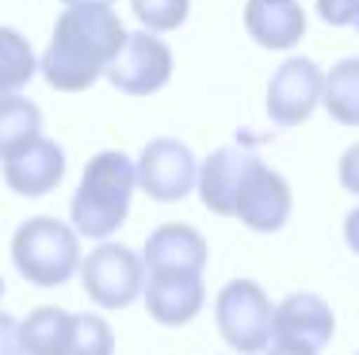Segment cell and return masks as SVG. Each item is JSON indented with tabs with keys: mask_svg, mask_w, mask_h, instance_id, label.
<instances>
[{
	"mask_svg": "<svg viewBox=\"0 0 359 355\" xmlns=\"http://www.w3.org/2000/svg\"><path fill=\"white\" fill-rule=\"evenodd\" d=\"M130 31L111 4H65L50 46L39 62L42 81L54 92H84L111 69Z\"/></svg>",
	"mask_w": 359,
	"mask_h": 355,
	"instance_id": "obj_1",
	"label": "cell"
},
{
	"mask_svg": "<svg viewBox=\"0 0 359 355\" xmlns=\"http://www.w3.org/2000/svg\"><path fill=\"white\" fill-rule=\"evenodd\" d=\"M134 191H138V165L123 149L96 153L84 165V176L69 202L73 230L88 241H111L130 218Z\"/></svg>",
	"mask_w": 359,
	"mask_h": 355,
	"instance_id": "obj_2",
	"label": "cell"
},
{
	"mask_svg": "<svg viewBox=\"0 0 359 355\" xmlns=\"http://www.w3.org/2000/svg\"><path fill=\"white\" fill-rule=\"evenodd\" d=\"M81 233L62 218H27L12 237V264L31 286H62L81 275Z\"/></svg>",
	"mask_w": 359,
	"mask_h": 355,
	"instance_id": "obj_3",
	"label": "cell"
},
{
	"mask_svg": "<svg viewBox=\"0 0 359 355\" xmlns=\"http://www.w3.org/2000/svg\"><path fill=\"white\" fill-rule=\"evenodd\" d=\"M271 306L268 291L256 279H229L215 298V325L237 355H264L271 348Z\"/></svg>",
	"mask_w": 359,
	"mask_h": 355,
	"instance_id": "obj_4",
	"label": "cell"
},
{
	"mask_svg": "<svg viewBox=\"0 0 359 355\" xmlns=\"http://www.w3.org/2000/svg\"><path fill=\"white\" fill-rule=\"evenodd\" d=\"M81 283H84V294L100 309H126L134 298H142V286H145L142 252L115 241H100L81 260Z\"/></svg>",
	"mask_w": 359,
	"mask_h": 355,
	"instance_id": "obj_5",
	"label": "cell"
},
{
	"mask_svg": "<svg viewBox=\"0 0 359 355\" xmlns=\"http://www.w3.org/2000/svg\"><path fill=\"white\" fill-rule=\"evenodd\" d=\"M104 77L123 96H153L172 81V50H168L165 39H157L145 27L130 31Z\"/></svg>",
	"mask_w": 359,
	"mask_h": 355,
	"instance_id": "obj_6",
	"label": "cell"
},
{
	"mask_svg": "<svg viewBox=\"0 0 359 355\" xmlns=\"http://www.w3.org/2000/svg\"><path fill=\"white\" fill-rule=\"evenodd\" d=\"M134 165H138V188L157 202H180L199 183V160H195L191 146H184L180 138L145 141Z\"/></svg>",
	"mask_w": 359,
	"mask_h": 355,
	"instance_id": "obj_7",
	"label": "cell"
},
{
	"mask_svg": "<svg viewBox=\"0 0 359 355\" xmlns=\"http://www.w3.org/2000/svg\"><path fill=\"white\" fill-rule=\"evenodd\" d=\"M290 207H294L290 183L276 172V168H268L256 157L252 168L245 172L241 188H237L233 218L252 233H279L290 222Z\"/></svg>",
	"mask_w": 359,
	"mask_h": 355,
	"instance_id": "obj_8",
	"label": "cell"
},
{
	"mask_svg": "<svg viewBox=\"0 0 359 355\" xmlns=\"http://www.w3.org/2000/svg\"><path fill=\"white\" fill-rule=\"evenodd\" d=\"M321 92H325V73L318 62L310 57H287L268 81V118L276 126H302L306 118L318 111L321 104Z\"/></svg>",
	"mask_w": 359,
	"mask_h": 355,
	"instance_id": "obj_9",
	"label": "cell"
},
{
	"mask_svg": "<svg viewBox=\"0 0 359 355\" xmlns=\"http://www.w3.org/2000/svg\"><path fill=\"white\" fill-rule=\"evenodd\" d=\"M332 333H337V317H332V306L321 294L298 291V294H287L276 306L271 344H290V348H306L318 355L321 348H329Z\"/></svg>",
	"mask_w": 359,
	"mask_h": 355,
	"instance_id": "obj_10",
	"label": "cell"
},
{
	"mask_svg": "<svg viewBox=\"0 0 359 355\" xmlns=\"http://www.w3.org/2000/svg\"><path fill=\"white\" fill-rule=\"evenodd\" d=\"M142 302L145 314L165 328L191 325L207 306V286L203 275H187V272H145L142 286Z\"/></svg>",
	"mask_w": 359,
	"mask_h": 355,
	"instance_id": "obj_11",
	"label": "cell"
},
{
	"mask_svg": "<svg viewBox=\"0 0 359 355\" xmlns=\"http://www.w3.org/2000/svg\"><path fill=\"white\" fill-rule=\"evenodd\" d=\"M260 157L249 141H229V146L215 149L207 160L199 165V191L203 207L218 218H233V199H237V188H241L245 172L252 168V160Z\"/></svg>",
	"mask_w": 359,
	"mask_h": 355,
	"instance_id": "obj_12",
	"label": "cell"
},
{
	"mask_svg": "<svg viewBox=\"0 0 359 355\" xmlns=\"http://www.w3.org/2000/svg\"><path fill=\"white\" fill-rule=\"evenodd\" d=\"M0 165H4V183L15 191V195L42 199V195H50V191L62 183V176H65V149L57 146L54 138L39 134L35 141H27L20 153L4 157Z\"/></svg>",
	"mask_w": 359,
	"mask_h": 355,
	"instance_id": "obj_13",
	"label": "cell"
},
{
	"mask_svg": "<svg viewBox=\"0 0 359 355\" xmlns=\"http://www.w3.org/2000/svg\"><path fill=\"white\" fill-rule=\"evenodd\" d=\"M210 260V244L195 225L187 222H165L145 237L142 249V264L145 272H187V275H203Z\"/></svg>",
	"mask_w": 359,
	"mask_h": 355,
	"instance_id": "obj_14",
	"label": "cell"
},
{
	"mask_svg": "<svg viewBox=\"0 0 359 355\" xmlns=\"http://www.w3.org/2000/svg\"><path fill=\"white\" fill-rule=\"evenodd\" d=\"M245 31L264 50H290L306 35V12L298 0H245Z\"/></svg>",
	"mask_w": 359,
	"mask_h": 355,
	"instance_id": "obj_15",
	"label": "cell"
},
{
	"mask_svg": "<svg viewBox=\"0 0 359 355\" xmlns=\"http://www.w3.org/2000/svg\"><path fill=\"white\" fill-rule=\"evenodd\" d=\"M73 328V314L62 306H39L20 321V348L23 355H62Z\"/></svg>",
	"mask_w": 359,
	"mask_h": 355,
	"instance_id": "obj_16",
	"label": "cell"
},
{
	"mask_svg": "<svg viewBox=\"0 0 359 355\" xmlns=\"http://www.w3.org/2000/svg\"><path fill=\"white\" fill-rule=\"evenodd\" d=\"M321 107L329 111L332 123L359 126V57H344L325 73Z\"/></svg>",
	"mask_w": 359,
	"mask_h": 355,
	"instance_id": "obj_17",
	"label": "cell"
},
{
	"mask_svg": "<svg viewBox=\"0 0 359 355\" xmlns=\"http://www.w3.org/2000/svg\"><path fill=\"white\" fill-rule=\"evenodd\" d=\"M39 134H42V111L35 99L20 96V92L0 99V160L20 153Z\"/></svg>",
	"mask_w": 359,
	"mask_h": 355,
	"instance_id": "obj_18",
	"label": "cell"
},
{
	"mask_svg": "<svg viewBox=\"0 0 359 355\" xmlns=\"http://www.w3.org/2000/svg\"><path fill=\"white\" fill-rule=\"evenodd\" d=\"M35 73H39V57L31 50V42L15 27H0V99L23 92Z\"/></svg>",
	"mask_w": 359,
	"mask_h": 355,
	"instance_id": "obj_19",
	"label": "cell"
},
{
	"mask_svg": "<svg viewBox=\"0 0 359 355\" xmlns=\"http://www.w3.org/2000/svg\"><path fill=\"white\" fill-rule=\"evenodd\" d=\"M62 355H115V333L100 314H73V328Z\"/></svg>",
	"mask_w": 359,
	"mask_h": 355,
	"instance_id": "obj_20",
	"label": "cell"
},
{
	"mask_svg": "<svg viewBox=\"0 0 359 355\" xmlns=\"http://www.w3.org/2000/svg\"><path fill=\"white\" fill-rule=\"evenodd\" d=\"M130 8L145 31L168 35V31L184 27L187 12H191V0H130Z\"/></svg>",
	"mask_w": 359,
	"mask_h": 355,
	"instance_id": "obj_21",
	"label": "cell"
},
{
	"mask_svg": "<svg viewBox=\"0 0 359 355\" xmlns=\"http://www.w3.org/2000/svg\"><path fill=\"white\" fill-rule=\"evenodd\" d=\"M318 15L329 27H355L359 31V0H318Z\"/></svg>",
	"mask_w": 359,
	"mask_h": 355,
	"instance_id": "obj_22",
	"label": "cell"
},
{
	"mask_svg": "<svg viewBox=\"0 0 359 355\" xmlns=\"http://www.w3.org/2000/svg\"><path fill=\"white\" fill-rule=\"evenodd\" d=\"M337 176H340V188L359 199V141L344 149V157H340V165H337Z\"/></svg>",
	"mask_w": 359,
	"mask_h": 355,
	"instance_id": "obj_23",
	"label": "cell"
},
{
	"mask_svg": "<svg viewBox=\"0 0 359 355\" xmlns=\"http://www.w3.org/2000/svg\"><path fill=\"white\" fill-rule=\"evenodd\" d=\"M0 355H23L20 348V321L0 309Z\"/></svg>",
	"mask_w": 359,
	"mask_h": 355,
	"instance_id": "obj_24",
	"label": "cell"
},
{
	"mask_svg": "<svg viewBox=\"0 0 359 355\" xmlns=\"http://www.w3.org/2000/svg\"><path fill=\"white\" fill-rule=\"evenodd\" d=\"M344 244L359 256V207L348 210V218H344Z\"/></svg>",
	"mask_w": 359,
	"mask_h": 355,
	"instance_id": "obj_25",
	"label": "cell"
},
{
	"mask_svg": "<svg viewBox=\"0 0 359 355\" xmlns=\"http://www.w3.org/2000/svg\"><path fill=\"white\" fill-rule=\"evenodd\" d=\"M264 355H313V351H306V348H290V344H271Z\"/></svg>",
	"mask_w": 359,
	"mask_h": 355,
	"instance_id": "obj_26",
	"label": "cell"
},
{
	"mask_svg": "<svg viewBox=\"0 0 359 355\" xmlns=\"http://www.w3.org/2000/svg\"><path fill=\"white\" fill-rule=\"evenodd\" d=\"M62 4H115V0H62Z\"/></svg>",
	"mask_w": 359,
	"mask_h": 355,
	"instance_id": "obj_27",
	"label": "cell"
},
{
	"mask_svg": "<svg viewBox=\"0 0 359 355\" xmlns=\"http://www.w3.org/2000/svg\"><path fill=\"white\" fill-rule=\"evenodd\" d=\"M0 294H4V279H0Z\"/></svg>",
	"mask_w": 359,
	"mask_h": 355,
	"instance_id": "obj_28",
	"label": "cell"
},
{
	"mask_svg": "<svg viewBox=\"0 0 359 355\" xmlns=\"http://www.w3.org/2000/svg\"><path fill=\"white\" fill-rule=\"evenodd\" d=\"M355 355H359V351H355Z\"/></svg>",
	"mask_w": 359,
	"mask_h": 355,
	"instance_id": "obj_29",
	"label": "cell"
}]
</instances>
